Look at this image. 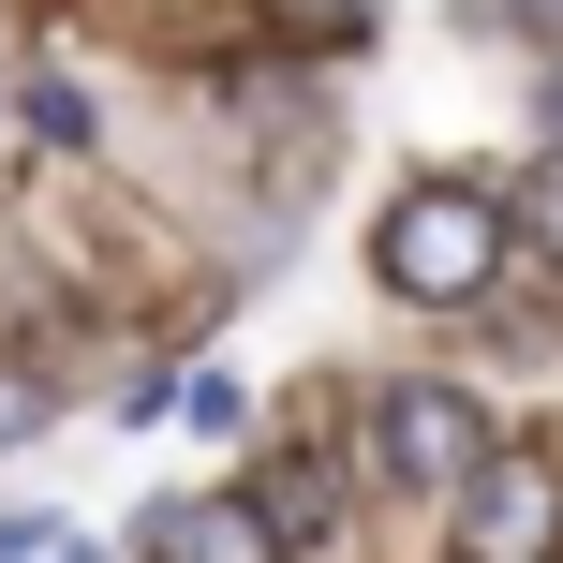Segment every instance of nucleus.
Listing matches in <instances>:
<instances>
[{
    "mask_svg": "<svg viewBox=\"0 0 563 563\" xmlns=\"http://www.w3.org/2000/svg\"><path fill=\"white\" fill-rule=\"evenodd\" d=\"M445 549H460V563H563V475L489 445V475L460 489V534H445Z\"/></svg>",
    "mask_w": 563,
    "mask_h": 563,
    "instance_id": "nucleus-3",
    "label": "nucleus"
},
{
    "mask_svg": "<svg viewBox=\"0 0 563 563\" xmlns=\"http://www.w3.org/2000/svg\"><path fill=\"white\" fill-rule=\"evenodd\" d=\"M371 475L416 489V505H460L489 475V400L475 386H386L371 400Z\"/></svg>",
    "mask_w": 563,
    "mask_h": 563,
    "instance_id": "nucleus-2",
    "label": "nucleus"
},
{
    "mask_svg": "<svg viewBox=\"0 0 563 563\" xmlns=\"http://www.w3.org/2000/svg\"><path fill=\"white\" fill-rule=\"evenodd\" d=\"M59 563H89V549H59Z\"/></svg>",
    "mask_w": 563,
    "mask_h": 563,
    "instance_id": "nucleus-9",
    "label": "nucleus"
},
{
    "mask_svg": "<svg viewBox=\"0 0 563 563\" xmlns=\"http://www.w3.org/2000/svg\"><path fill=\"white\" fill-rule=\"evenodd\" d=\"M148 563H282V534H267L253 489H194V505L148 519Z\"/></svg>",
    "mask_w": 563,
    "mask_h": 563,
    "instance_id": "nucleus-4",
    "label": "nucleus"
},
{
    "mask_svg": "<svg viewBox=\"0 0 563 563\" xmlns=\"http://www.w3.org/2000/svg\"><path fill=\"white\" fill-rule=\"evenodd\" d=\"M30 430H45V386H30V371H0V460H15Z\"/></svg>",
    "mask_w": 563,
    "mask_h": 563,
    "instance_id": "nucleus-8",
    "label": "nucleus"
},
{
    "mask_svg": "<svg viewBox=\"0 0 563 563\" xmlns=\"http://www.w3.org/2000/svg\"><path fill=\"white\" fill-rule=\"evenodd\" d=\"M371 282H386V297H416V311L489 297V282H505V208H489L475 178H416V194L371 223Z\"/></svg>",
    "mask_w": 563,
    "mask_h": 563,
    "instance_id": "nucleus-1",
    "label": "nucleus"
},
{
    "mask_svg": "<svg viewBox=\"0 0 563 563\" xmlns=\"http://www.w3.org/2000/svg\"><path fill=\"white\" fill-rule=\"evenodd\" d=\"M253 505H267V534H282V549H311V534L341 519V475H327V460H282V475L253 489Z\"/></svg>",
    "mask_w": 563,
    "mask_h": 563,
    "instance_id": "nucleus-5",
    "label": "nucleus"
},
{
    "mask_svg": "<svg viewBox=\"0 0 563 563\" xmlns=\"http://www.w3.org/2000/svg\"><path fill=\"white\" fill-rule=\"evenodd\" d=\"M30 134H45V148H89V89L75 75H30Z\"/></svg>",
    "mask_w": 563,
    "mask_h": 563,
    "instance_id": "nucleus-6",
    "label": "nucleus"
},
{
    "mask_svg": "<svg viewBox=\"0 0 563 563\" xmlns=\"http://www.w3.org/2000/svg\"><path fill=\"white\" fill-rule=\"evenodd\" d=\"M164 416H194V430H238V416H253V386H238V371H194V386H164Z\"/></svg>",
    "mask_w": 563,
    "mask_h": 563,
    "instance_id": "nucleus-7",
    "label": "nucleus"
}]
</instances>
